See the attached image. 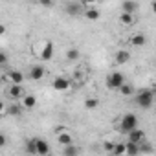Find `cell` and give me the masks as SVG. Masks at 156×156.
<instances>
[{
	"label": "cell",
	"mask_w": 156,
	"mask_h": 156,
	"mask_svg": "<svg viewBox=\"0 0 156 156\" xmlns=\"http://www.w3.org/2000/svg\"><path fill=\"white\" fill-rule=\"evenodd\" d=\"M119 22H121L123 26H132V24H134V15L121 13V15H119Z\"/></svg>",
	"instance_id": "cell-25"
},
{
	"label": "cell",
	"mask_w": 156,
	"mask_h": 156,
	"mask_svg": "<svg viewBox=\"0 0 156 156\" xmlns=\"http://www.w3.org/2000/svg\"><path fill=\"white\" fill-rule=\"evenodd\" d=\"M125 154H127V156H140V149H138V145L127 141V143H125Z\"/></svg>",
	"instance_id": "cell-20"
},
{
	"label": "cell",
	"mask_w": 156,
	"mask_h": 156,
	"mask_svg": "<svg viewBox=\"0 0 156 156\" xmlns=\"http://www.w3.org/2000/svg\"><path fill=\"white\" fill-rule=\"evenodd\" d=\"M53 53H55L53 42H51V41H46L44 46H42V50H41V53H39V57H41L42 61H51V59H53Z\"/></svg>",
	"instance_id": "cell-9"
},
{
	"label": "cell",
	"mask_w": 156,
	"mask_h": 156,
	"mask_svg": "<svg viewBox=\"0 0 156 156\" xmlns=\"http://www.w3.org/2000/svg\"><path fill=\"white\" fill-rule=\"evenodd\" d=\"M44 73H46V68L44 66H41V64H35V66H31L30 68V79L31 81H41L42 77H44Z\"/></svg>",
	"instance_id": "cell-11"
},
{
	"label": "cell",
	"mask_w": 156,
	"mask_h": 156,
	"mask_svg": "<svg viewBox=\"0 0 156 156\" xmlns=\"http://www.w3.org/2000/svg\"><path fill=\"white\" fill-rule=\"evenodd\" d=\"M105 85L108 90H119L125 85V75L121 72H110L105 79Z\"/></svg>",
	"instance_id": "cell-2"
},
{
	"label": "cell",
	"mask_w": 156,
	"mask_h": 156,
	"mask_svg": "<svg viewBox=\"0 0 156 156\" xmlns=\"http://www.w3.org/2000/svg\"><path fill=\"white\" fill-rule=\"evenodd\" d=\"M6 62H8V53L0 51V64H6Z\"/></svg>",
	"instance_id": "cell-30"
},
{
	"label": "cell",
	"mask_w": 156,
	"mask_h": 156,
	"mask_svg": "<svg viewBox=\"0 0 156 156\" xmlns=\"http://www.w3.org/2000/svg\"><path fill=\"white\" fill-rule=\"evenodd\" d=\"M6 77H8L9 85H22L24 83V73L20 70H9Z\"/></svg>",
	"instance_id": "cell-10"
},
{
	"label": "cell",
	"mask_w": 156,
	"mask_h": 156,
	"mask_svg": "<svg viewBox=\"0 0 156 156\" xmlns=\"http://www.w3.org/2000/svg\"><path fill=\"white\" fill-rule=\"evenodd\" d=\"M134 129H138V118H136V114H125V116H121V121H119V130L123 132V134H129V132H132Z\"/></svg>",
	"instance_id": "cell-3"
},
{
	"label": "cell",
	"mask_w": 156,
	"mask_h": 156,
	"mask_svg": "<svg viewBox=\"0 0 156 156\" xmlns=\"http://www.w3.org/2000/svg\"><path fill=\"white\" fill-rule=\"evenodd\" d=\"M6 33V26L4 24H0V35H4Z\"/></svg>",
	"instance_id": "cell-33"
},
{
	"label": "cell",
	"mask_w": 156,
	"mask_h": 156,
	"mask_svg": "<svg viewBox=\"0 0 156 156\" xmlns=\"http://www.w3.org/2000/svg\"><path fill=\"white\" fill-rule=\"evenodd\" d=\"M138 149H140V154H152V151H154V149H152V143L147 141V140L141 141V143L138 145Z\"/></svg>",
	"instance_id": "cell-21"
},
{
	"label": "cell",
	"mask_w": 156,
	"mask_h": 156,
	"mask_svg": "<svg viewBox=\"0 0 156 156\" xmlns=\"http://www.w3.org/2000/svg\"><path fill=\"white\" fill-rule=\"evenodd\" d=\"M83 17H85V19H88V20H99L101 13H99V9H98V8H94L92 4H85Z\"/></svg>",
	"instance_id": "cell-12"
},
{
	"label": "cell",
	"mask_w": 156,
	"mask_h": 156,
	"mask_svg": "<svg viewBox=\"0 0 156 156\" xmlns=\"http://www.w3.org/2000/svg\"><path fill=\"white\" fill-rule=\"evenodd\" d=\"M79 59H81V51L77 50V48L66 50V61H68V62H75V61H79Z\"/></svg>",
	"instance_id": "cell-19"
},
{
	"label": "cell",
	"mask_w": 156,
	"mask_h": 156,
	"mask_svg": "<svg viewBox=\"0 0 156 156\" xmlns=\"http://www.w3.org/2000/svg\"><path fill=\"white\" fill-rule=\"evenodd\" d=\"M26 152H28V154H37V152H35V138H30V140L26 141Z\"/></svg>",
	"instance_id": "cell-27"
},
{
	"label": "cell",
	"mask_w": 156,
	"mask_h": 156,
	"mask_svg": "<svg viewBox=\"0 0 156 156\" xmlns=\"http://www.w3.org/2000/svg\"><path fill=\"white\" fill-rule=\"evenodd\" d=\"M114 59H116V64H127L129 59H130V53L127 50H118L116 55H114Z\"/></svg>",
	"instance_id": "cell-18"
},
{
	"label": "cell",
	"mask_w": 156,
	"mask_h": 156,
	"mask_svg": "<svg viewBox=\"0 0 156 156\" xmlns=\"http://www.w3.org/2000/svg\"><path fill=\"white\" fill-rule=\"evenodd\" d=\"M35 152H37V156H48L50 154V143L44 138H35Z\"/></svg>",
	"instance_id": "cell-8"
},
{
	"label": "cell",
	"mask_w": 156,
	"mask_h": 156,
	"mask_svg": "<svg viewBox=\"0 0 156 156\" xmlns=\"http://www.w3.org/2000/svg\"><path fill=\"white\" fill-rule=\"evenodd\" d=\"M6 96L11 101H19V99H22L26 96V92H24V87L22 85H9L8 90H6Z\"/></svg>",
	"instance_id": "cell-4"
},
{
	"label": "cell",
	"mask_w": 156,
	"mask_h": 156,
	"mask_svg": "<svg viewBox=\"0 0 156 156\" xmlns=\"http://www.w3.org/2000/svg\"><path fill=\"white\" fill-rule=\"evenodd\" d=\"M6 143H8L6 134H4V132H0V149H4V147H6Z\"/></svg>",
	"instance_id": "cell-29"
},
{
	"label": "cell",
	"mask_w": 156,
	"mask_h": 156,
	"mask_svg": "<svg viewBox=\"0 0 156 156\" xmlns=\"http://www.w3.org/2000/svg\"><path fill=\"white\" fill-rule=\"evenodd\" d=\"M130 44L136 46V48L145 46V44H147V37H145V33H134V35L130 37Z\"/></svg>",
	"instance_id": "cell-17"
},
{
	"label": "cell",
	"mask_w": 156,
	"mask_h": 156,
	"mask_svg": "<svg viewBox=\"0 0 156 156\" xmlns=\"http://www.w3.org/2000/svg\"><path fill=\"white\" fill-rule=\"evenodd\" d=\"M118 92H119L121 96H125V98H127V96H132V94H134V87H132V85H129V83H125Z\"/></svg>",
	"instance_id": "cell-26"
},
{
	"label": "cell",
	"mask_w": 156,
	"mask_h": 156,
	"mask_svg": "<svg viewBox=\"0 0 156 156\" xmlns=\"http://www.w3.org/2000/svg\"><path fill=\"white\" fill-rule=\"evenodd\" d=\"M112 156H125V141L114 143V149H112Z\"/></svg>",
	"instance_id": "cell-24"
},
{
	"label": "cell",
	"mask_w": 156,
	"mask_h": 156,
	"mask_svg": "<svg viewBox=\"0 0 156 156\" xmlns=\"http://www.w3.org/2000/svg\"><path fill=\"white\" fill-rule=\"evenodd\" d=\"M83 105H85V108L94 110V108H98V107H99V99H98V98H87Z\"/></svg>",
	"instance_id": "cell-23"
},
{
	"label": "cell",
	"mask_w": 156,
	"mask_h": 156,
	"mask_svg": "<svg viewBox=\"0 0 156 156\" xmlns=\"http://www.w3.org/2000/svg\"><path fill=\"white\" fill-rule=\"evenodd\" d=\"M51 88L57 90V92H64V90L70 88V79H68V77L59 75V77H55V79L51 81Z\"/></svg>",
	"instance_id": "cell-7"
},
{
	"label": "cell",
	"mask_w": 156,
	"mask_h": 156,
	"mask_svg": "<svg viewBox=\"0 0 156 156\" xmlns=\"http://www.w3.org/2000/svg\"><path fill=\"white\" fill-rule=\"evenodd\" d=\"M138 9H140V4H138V2H132V0H127V2H123V4H121V13L134 15Z\"/></svg>",
	"instance_id": "cell-15"
},
{
	"label": "cell",
	"mask_w": 156,
	"mask_h": 156,
	"mask_svg": "<svg viewBox=\"0 0 156 156\" xmlns=\"http://www.w3.org/2000/svg\"><path fill=\"white\" fill-rule=\"evenodd\" d=\"M41 6H42V8H53L55 4H53V2H48V0H42V2H41Z\"/></svg>",
	"instance_id": "cell-31"
},
{
	"label": "cell",
	"mask_w": 156,
	"mask_h": 156,
	"mask_svg": "<svg viewBox=\"0 0 156 156\" xmlns=\"http://www.w3.org/2000/svg\"><path fill=\"white\" fill-rule=\"evenodd\" d=\"M0 85H2V77H0Z\"/></svg>",
	"instance_id": "cell-34"
},
{
	"label": "cell",
	"mask_w": 156,
	"mask_h": 156,
	"mask_svg": "<svg viewBox=\"0 0 156 156\" xmlns=\"http://www.w3.org/2000/svg\"><path fill=\"white\" fill-rule=\"evenodd\" d=\"M22 112H24V108H22V105H19V103H9V105H6V114H8L9 118H19Z\"/></svg>",
	"instance_id": "cell-13"
},
{
	"label": "cell",
	"mask_w": 156,
	"mask_h": 156,
	"mask_svg": "<svg viewBox=\"0 0 156 156\" xmlns=\"http://www.w3.org/2000/svg\"><path fill=\"white\" fill-rule=\"evenodd\" d=\"M64 9H66L68 15L77 17V15H83V11H85V4H83V2H68V4H64Z\"/></svg>",
	"instance_id": "cell-6"
},
{
	"label": "cell",
	"mask_w": 156,
	"mask_h": 156,
	"mask_svg": "<svg viewBox=\"0 0 156 156\" xmlns=\"http://www.w3.org/2000/svg\"><path fill=\"white\" fill-rule=\"evenodd\" d=\"M77 154H79V149H77L73 143L62 147V156H77Z\"/></svg>",
	"instance_id": "cell-22"
},
{
	"label": "cell",
	"mask_w": 156,
	"mask_h": 156,
	"mask_svg": "<svg viewBox=\"0 0 156 156\" xmlns=\"http://www.w3.org/2000/svg\"><path fill=\"white\" fill-rule=\"evenodd\" d=\"M103 149H105L107 152H110V154H112V149H114V141H105V143H103Z\"/></svg>",
	"instance_id": "cell-28"
},
{
	"label": "cell",
	"mask_w": 156,
	"mask_h": 156,
	"mask_svg": "<svg viewBox=\"0 0 156 156\" xmlns=\"http://www.w3.org/2000/svg\"><path fill=\"white\" fill-rule=\"evenodd\" d=\"M154 103V92L151 88H141L136 94V105L140 108H151Z\"/></svg>",
	"instance_id": "cell-1"
},
{
	"label": "cell",
	"mask_w": 156,
	"mask_h": 156,
	"mask_svg": "<svg viewBox=\"0 0 156 156\" xmlns=\"http://www.w3.org/2000/svg\"><path fill=\"white\" fill-rule=\"evenodd\" d=\"M55 134H57V143H59L61 147H66V145H72V143H73L72 134H70L68 129H57Z\"/></svg>",
	"instance_id": "cell-5"
},
{
	"label": "cell",
	"mask_w": 156,
	"mask_h": 156,
	"mask_svg": "<svg viewBox=\"0 0 156 156\" xmlns=\"http://www.w3.org/2000/svg\"><path fill=\"white\" fill-rule=\"evenodd\" d=\"M22 108H28V110H31V108H35L37 107V98L33 96V94H26L24 98H22Z\"/></svg>",
	"instance_id": "cell-16"
},
{
	"label": "cell",
	"mask_w": 156,
	"mask_h": 156,
	"mask_svg": "<svg viewBox=\"0 0 156 156\" xmlns=\"http://www.w3.org/2000/svg\"><path fill=\"white\" fill-rule=\"evenodd\" d=\"M4 114H6V103L0 101V116H4Z\"/></svg>",
	"instance_id": "cell-32"
},
{
	"label": "cell",
	"mask_w": 156,
	"mask_h": 156,
	"mask_svg": "<svg viewBox=\"0 0 156 156\" xmlns=\"http://www.w3.org/2000/svg\"><path fill=\"white\" fill-rule=\"evenodd\" d=\"M129 141L140 145L141 141H145V132H143L141 129H134L132 132H129Z\"/></svg>",
	"instance_id": "cell-14"
}]
</instances>
